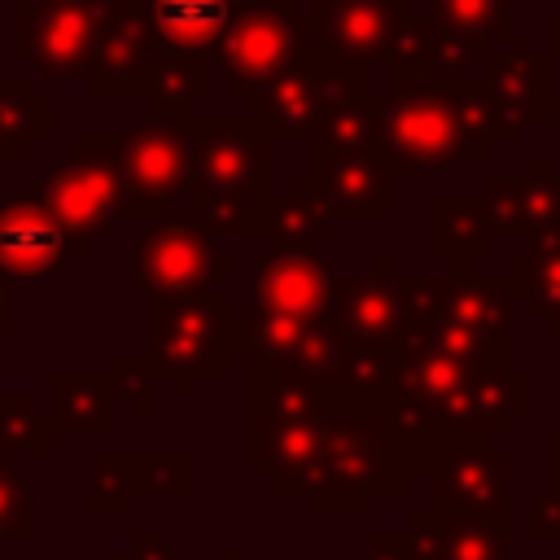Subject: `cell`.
<instances>
[{"instance_id": "obj_1", "label": "cell", "mask_w": 560, "mask_h": 560, "mask_svg": "<svg viewBox=\"0 0 560 560\" xmlns=\"http://www.w3.org/2000/svg\"><path fill=\"white\" fill-rule=\"evenodd\" d=\"M105 31L101 0H18L13 4V57H22L39 74H83L96 61Z\"/></svg>"}, {"instance_id": "obj_2", "label": "cell", "mask_w": 560, "mask_h": 560, "mask_svg": "<svg viewBox=\"0 0 560 560\" xmlns=\"http://www.w3.org/2000/svg\"><path fill=\"white\" fill-rule=\"evenodd\" d=\"M35 197L74 236H92L96 228H109L122 206V149L96 136H79L70 158L39 179Z\"/></svg>"}, {"instance_id": "obj_3", "label": "cell", "mask_w": 560, "mask_h": 560, "mask_svg": "<svg viewBox=\"0 0 560 560\" xmlns=\"http://www.w3.org/2000/svg\"><path fill=\"white\" fill-rule=\"evenodd\" d=\"M88 249V236H74L35 192L0 201V271L48 276Z\"/></svg>"}, {"instance_id": "obj_4", "label": "cell", "mask_w": 560, "mask_h": 560, "mask_svg": "<svg viewBox=\"0 0 560 560\" xmlns=\"http://www.w3.org/2000/svg\"><path fill=\"white\" fill-rule=\"evenodd\" d=\"M184 171V131L175 118L153 114L144 118L131 140L122 144V201L153 210L166 206Z\"/></svg>"}, {"instance_id": "obj_5", "label": "cell", "mask_w": 560, "mask_h": 560, "mask_svg": "<svg viewBox=\"0 0 560 560\" xmlns=\"http://www.w3.org/2000/svg\"><path fill=\"white\" fill-rule=\"evenodd\" d=\"M136 262H140V284L149 293H179L201 276L206 241L192 223H162L153 236L140 241Z\"/></svg>"}, {"instance_id": "obj_6", "label": "cell", "mask_w": 560, "mask_h": 560, "mask_svg": "<svg viewBox=\"0 0 560 560\" xmlns=\"http://www.w3.org/2000/svg\"><path fill=\"white\" fill-rule=\"evenodd\" d=\"M144 9L153 39L179 52H197L214 44L228 26V0H144Z\"/></svg>"}, {"instance_id": "obj_7", "label": "cell", "mask_w": 560, "mask_h": 560, "mask_svg": "<svg viewBox=\"0 0 560 560\" xmlns=\"http://www.w3.org/2000/svg\"><path fill=\"white\" fill-rule=\"evenodd\" d=\"M144 52H149V39L136 18H105L101 48L92 61L96 92H136L144 74Z\"/></svg>"}, {"instance_id": "obj_8", "label": "cell", "mask_w": 560, "mask_h": 560, "mask_svg": "<svg viewBox=\"0 0 560 560\" xmlns=\"http://www.w3.org/2000/svg\"><path fill=\"white\" fill-rule=\"evenodd\" d=\"M44 131H48V101H39L26 79H0V158L31 153L35 136Z\"/></svg>"}, {"instance_id": "obj_9", "label": "cell", "mask_w": 560, "mask_h": 560, "mask_svg": "<svg viewBox=\"0 0 560 560\" xmlns=\"http://www.w3.org/2000/svg\"><path fill=\"white\" fill-rule=\"evenodd\" d=\"M394 144L402 153H433V158H446L451 149V127H446V114L438 109V101H411L402 114H398V127H394Z\"/></svg>"}, {"instance_id": "obj_10", "label": "cell", "mask_w": 560, "mask_h": 560, "mask_svg": "<svg viewBox=\"0 0 560 560\" xmlns=\"http://www.w3.org/2000/svg\"><path fill=\"white\" fill-rule=\"evenodd\" d=\"M280 35H284V31H280L276 22H262V18L241 22V31L232 35V66H241V70H258V74H262V66L271 61Z\"/></svg>"}, {"instance_id": "obj_11", "label": "cell", "mask_w": 560, "mask_h": 560, "mask_svg": "<svg viewBox=\"0 0 560 560\" xmlns=\"http://www.w3.org/2000/svg\"><path fill=\"white\" fill-rule=\"evenodd\" d=\"M4 315H9V280L0 271V328H4Z\"/></svg>"}, {"instance_id": "obj_12", "label": "cell", "mask_w": 560, "mask_h": 560, "mask_svg": "<svg viewBox=\"0 0 560 560\" xmlns=\"http://www.w3.org/2000/svg\"><path fill=\"white\" fill-rule=\"evenodd\" d=\"M13 4H18V0H13Z\"/></svg>"}]
</instances>
